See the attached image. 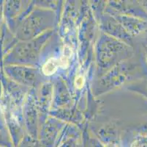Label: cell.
<instances>
[{"mask_svg":"<svg viewBox=\"0 0 147 147\" xmlns=\"http://www.w3.org/2000/svg\"><path fill=\"white\" fill-rule=\"evenodd\" d=\"M59 66V60L55 58H51L42 66V72L45 75H51L56 72Z\"/></svg>","mask_w":147,"mask_h":147,"instance_id":"6da1fadb","label":"cell"}]
</instances>
